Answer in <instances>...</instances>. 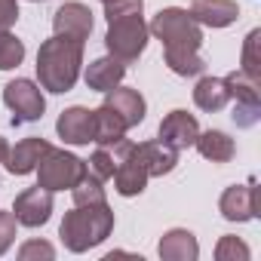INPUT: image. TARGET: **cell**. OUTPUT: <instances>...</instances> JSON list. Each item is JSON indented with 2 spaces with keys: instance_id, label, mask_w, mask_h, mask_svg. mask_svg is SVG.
<instances>
[{
  "instance_id": "cell-1",
  "label": "cell",
  "mask_w": 261,
  "mask_h": 261,
  "mask_svg": "<svg viewBox=\"0 0 261 261\" xmlns=\"http://www.w3.org/2000/svg\"><path fill=\"white\" fill-rule=\"evenodd\" d=\"M148 31L163 40V59L169 65L172 74L178 77H197L206 71V62L200 59V46H203V31L197 25V19L188 10L178 7H166L154 16V22L148 25Z\"/></svg>"
},
{
  "instance_id": "cell-2",
  "label": "cell",
  "mask_w": 261,
  "mask_h": 261,
  "mask_svg": "<svg viewBox=\"0 0 261 261\" xmlns=\"http://www.w3.org/2000/svg\"><path fill=\"white\" fill-rule=\"evenodd\" d=\"M142 13H145V0H111V4H105V19H108L105 46L123 65L136 62L148 46L151 31Z\"/></svg>"
},
{
  "instance_id": "cell-3",
  "label": "cell",
  "mask_w": 261,
  "mask_h": 261,
  "mask_svg": "<svg viewBox=\"0 0 261 261\" xmlns=\"http://www.w3.org/2000/svg\"><path fill=\"white\" fill-rule=\"evenodd\" d=\"M80 65H83V43L53 34L49 40L40 43L37 53V77L40 86L49 92H68L74 89L77 77H80Z\"/></svg>"
},
{
  "instance_id": "cell-4",
  "label": "cell",
  "mask_w": 261,
  "mask_h": 261,
  "mask_svg": "<svg viewBox=\"0 0 261 261\" xmlns=\"http://www.w3.org/2000/svg\"><path fill=\"white\" fill-rule=\"evenodd\" d=\"M114 230V212L108 203H83L65 212L59 237L71 252H86L98 243H105Z\"/></svg>"
},
{
  "instance_id": "cell-5",
  "label": "cell",
  "mask_w": 261,
  "mask_h": 261,
  "mask_svg": "<svg viewBox=\"0 0 261 261\" xmlns=\"http://www.w3.org/2000/svg\"><path fill=\"white\" fill-rule=\"evenodd\" d=\"M37 185L46 188V191H65V188H74L83 175H86V163L62 148H53L40 157L37 163Z\"/></svg>"
},
{
  "instance_id": "cell-6",
  "label": "cell",
  "mask_w": 261,
  "mask_h": 261,
  "mask_svg": "<svg viewBox=\"0 0 261 261\" xmlns=\"http://www.w3.org/2000/svg\"><path fill=\"white\" fill-rule=\"evenodd\" d=\"M4 105L13 111V126H25V123H34L43 117L46 111V98H43V89L34 83V80H10L4 86Z\"/></svg>"
},
{
  "instance_id": "cell-7",
  "label": "cell",
  "mask_w": 261,
  "mask_h": 261,
  "mask_svg": "<svg viewBox=\"0 0 261 261\" xmlns=\"http://www.w3.org/2000/svg\"><path fill=\"white\" fill-rule=\"evenodd\" d=\"M13 215L19 224L25 227H43L53 215V191L46 188H28L16 197V206H13Z\"/></svg>"
},
{
  "instance_id": "cell-8",
  "label": "cell",
  "mask_w": 261,
  "mask_h": 261,
  "mask_svg": "<svg viewBox=\"0 0 261 261\" xmlns=\"http://www.w3.org/2000/svg\"><path fill=\"white\" fill-rule=\"evenodd\" d=\"M258 188L255 181H246V185H230L221 200H218V212L227 218V221H252L258 215Z\"/></svg>"
},
{
  "instance_id": "cell-9",
  "label": "cell",
  "mask_w": 261,
  "mask_h": 261,
  "mask_svg": "<svg viewBox=\"0 0 261 261\" xmlns=\"http://www.w3.org/2000/svg\"><path fill=\"white\" fill-rule=\"evenodd\" d=\"M56 133L68 145H89V142H95V111L80 108V105L62 111V117L56 123Z\"/></svg>"
},
{
  "instance_id": "cell-10",
  "label": "cell",
  "mask_w": 261,
  "mask_h": 261,
  "mask_svg": "<svg viewBox=\"0 0 261 261\" xmlns=\"http://www.w3.org/2000/svg\"><path fill=\"white\" fill-rule=\"evenodd\" d=\"M157 136H160L163 145H169V148H175V151H188V148H194V142H197V136H200V123H197V117L188 114V111H172V114L163 117Z\"/></svg>"
},
{
  "instance_id": "cell-11",
  "label": "cell",
  "mask_w": 261,
  "mask_h": 261,
  "mask_svg": "<svg viewBox=\"0 0 261 261\" xmlns=\"http://www.w3.org/2000/svg\"><path fill=\"white\" fill-rule=\"evenodd\" d=\"M53 31L62 34V37H71L77 43H86L89 34H92V13H89V7L77 4V0L62 4L59 13L53 16Z\"/></svg>"
},
{
  "instance_id": "cell-12",
  "label": "cell",
  "mask_w": 261,
  "mask_h": 261,
  "mask_svg": "<svg viewBox=\"0 0 261 261\" xmlns=\"http://www.w3.org/2000/svg\"><path fill=\"white\" fill-rule=\"evenodd\" d=\"M105 105H108L129 129L139 126V123L145 120V111H148L142 92H139V89H129V86H114V89H108V92H105Z\"/></svg>"
},
{
  "instance_id": "cell-13",
  "label": "cell",
  "mask_w": 261,
  "mask_h": 261,
  "mask_svg": "<svg viewBox=\"0 0 261 261\" xmlns=\"http://www.w3.org/2000/svg\"><path fill=\"white\" fill-rule=\"evenodd\" d=\"M133 154H136V160L145 166V172H148L151 178H157V175H169V172L175 169V163H178V151L169 148V145H163L160 139H157V142L133 145Z\"/></svg>"
},
{
  "instance_id": "cell-14",
  "label": "cell",
  "mask_w": 261,
  "mask_h": 261,
  "mask_svg": "<svg viewBox=\"0 0 261 261\" xmlns=\"http://www.w3.org/2000/svg\"><path fill=\"white\" fill-rule=\"evenodd\" d=\"M191 16L197 19V25L206 28H227L237 22L240 7L233 0H194L191 4Z\"/></svg>"
},
{
  "instance_id": "cell-15",
  "label": "cell",
  "mask_w": 261,
  "mask_h": 261,
  "mask_svg": "<svg viewBox=\"0 0 261 261\" xmlns=\"http://www.w3.org/2000/svg\"><path fill=\"white\" fill-rule=\"evenodd\" d=\"M49 151V142L46 139H40V136H34V139H25V142H19L16 148H10L7 151V169L13 172V175H28V172H34L37 169V163H40V157Z\"/></svg>"
},
{
  "instance_id": "cell-16",
  "label": "cell",
  "mask_w": 261,
  "mask_h": 261,
  "mask_svg": "<svg viewBox=\"0 0 261 261\" xmlns=\"http://www.w3.org/2000/svg\"><path fill=\"white\" fill-rule=\"evenodd\" d=\"M114 188H117V194L120 197H139L145 188H148V172H145V166L136 160V154L129 151L123 160H120V166L114 169Z\"/></svg>"
},
{
  "instance_id": "cell-17",
  "label": "cell",
  "mask_w": 261,
  "mask_h": 261,
  "mask_svg": "<svg viewBox=\"0 0 261 261\" xmlns=\"http://www.w3.org/2000/svg\"><path fill=\"white\" fill-rule=\"evenodd\" d=\"M123 77H126V65L114 56H101L86 68V86L95 92H108V89L120 86Z\"/></svg>"
},
{
  "instance_id": "cell-18",
  "label": "cell",
  "mask_w": 261,
  "mask_h": 261,
  "mask_svg": "<svg viewBox=\"0 0 261 261\" xmlns=\"http://www.w3.org/2000/svg\"><path fill=\"white\" fill-rule=\"evenodd\" d=\"M160 258L163 261H194L200 255V246H197V237L185 227H172L163 233L160 240Z\"/></svg>"
},
{
  "instance_id": "cell-19",
  "label": "cell",
  "mask_w": 261,
  "mask_h": 261,
  "mask_svg": "<svg viewBox=\"0 0 261 261\" xmlns=\"http://www.w3.org/2000/svg\"><path fill=\"white\" fill-rule=\"evenodd\" d=\"M194 148H197L206 160H212V163H230L233 154H237L233 139H230L227 133H221V129H206V133H200L197 142H194Z\"/></svg>"
},
{
  "instance_id": "cell-20",
  "label": "cell",
  "mask_w": 261,
  "mask_h": 261,
  "mask_svg": "<svg viewBox=\"0 0 261 261\" xmlns=\"http://www.w3.org/2000/svg\"><path fill=\"white\" fill-rule=\"evenodd\" d=\"M227 101H230V95H227L224 77H200V83L194 86V105H197L200 111L215 114V111H221Z\"/></svg>"
},
{
  "instance_id": "cell-21",
  "label": "cell",
  "mask_w": 261,
  "mask_h": 261,
  "mask_svg": "<svg viewBox=\"0 0 261 261\" xmlns=\"http://www.w3.org/2000/svg\"><path fill=\"white\" fill-rule=\"evenodd\" d=\"M126 123L101 101V108H95V145H114L126 136Z\"/></svg>"
},
{
  "instance_id": "cell-22",
  "label": "cell",
  "mask_w": 261,
  "mask_h": 261,
  "mask_svg": "<svg viewBox=\"0 0 261 261\" xmlns=\"http://www.w3.org/2000/svg\"><path fill=\"white\" fill-rule=\"evenodd\" d=\"M224 86H227V95L237 98V105H261V101H258V86H261V80L243 74L240 68L224 77Z\"/></svg>"
},
{
  "instance_id": "cell-23",
  "label": "cell",
  "mask_w": 261,
  "mask_h": 261,
  "mask_svg": "<svg viewBox=\"0 0 261 261\" xmlns=\"http://www.w3.org/2000/svg\"><path fill=\"white\" fill-rule=\"evenodd\" d=\"M258 46H261V31L255 28V31L246 34V40H243V59H240V71L249 74V77H255V80H261V53H258Z\"/></svg>"
},
{
  "instance_id": "cell-24",
  "label": "cell",
  "mask_w": 261,
  "mask_h": 261,
  "mask_svg": "<svg viewBox=\"0 0 261 261\" xmlns=\"http://www.w3.org/2000/svg\"><path fill=\"white\" fill-rule=\"evenodd\" d=\"M22 59H25V43L10 31H0V71L19 68Z\"/></svg>"
},
{
  "instance_id": "cell-25",
  "label": "cell",
  "mask_w": 261,
  "mask_h": 261,
  "mask_svg": "<svg viewBox=\"0 0 261 261\" xmlns=\"http://www.w3.org/2000/svg\"><path fill=\"white\" fill-rule=\"evenodd\" d=\"M74 194V206H83V203H105V188H101V178H95L89 169L86 175L71 188Z\"/></svg>"
},
{
  "instance_id": "cell-26",
  "label": "cell",
  "mask_w": 261,
  "mask_h": 261,
  "mask_svg": "<svg viewBox=\"0 0 261 261\" xmlns=\"http://www.w3.org/2000/svg\"><path fill=\"white\" fill-rule=\"evenodd\" d=\"M215 258H218V261H246V258H249V246H246L243 240H237V237L227 233V237L218 240Z\"/></svg>"
},
{
  "instance_id": "cell-27",
  "label": "cell",
  "mask_w": 261,
  "mask_h": 261,
  "mask_svg": "<svg viewBox=\"0 0 261 261\" xmlns=\"http://www.w3.org/2000/svg\"><path fill=\"white\" fill-rule=\"evenodd\" d=\"M53 255H56V249H53L46 240H28V243L19 249V258H22V261H31V258H46V261H49Z\"/></svg>"
},
{
  "instance_id": "cell-28",
  "label": "cell",
  "mask_w": 261,
  "mask_h": 261,
  "mask_svg": "<svg viewBox=\"0 0 261 261\" xmlns=\"http://www.w3.org/2000/svg\"><path fill=\"white\" fill-rule=\"evenodd\" d=\"M16 215L13 212H0V255H4L16 243Z\"/></svg>"
},
{
  "instance_id": "cell-29",
  "label": "cell",
  "mask_w": 261,
  "mask_h": 261,
  "mask_svg": "<svg viewBox=\"0 0 261 261\" xmlns=\"http://www.w3.org/2000/svg\"><path fill=\"white\" fill-rule=\"evenodd\" d=\"M19 19V4L16 0H0V31H10Z\"/></svg>"
},
{
  "instance_id": "cell-30",
  "label": "cell",
  "mask_w": 261,
  "mask_h": 261,
  "mask_svg": "<svg viewBox=\"0 0 261 261\" xmlns=\"http://www.w3.org/2000/svg\"><path fill=\"white\" fill-rule=\"evenodd\" d=\"M7 151H10V145H7V139H4V136H0V163L7 160Z\"/></svg>"
},
{
  "instance_id": "cell-31",
  "label": "cell",
  "mask_w": 261,
  "mask_h": 261,
  "mask_svg": "<svg viewBox=\"0 0 261 261\" xmlns=\"http://www.w3.org/2000/svg\"><path fill=\"white\" fill-rule=\"evenodd\" d=\"M31 4H43V0H31Z\"/></svg>"
},
{
  "instance_id": "cell-32",
  "label": "cell",
  "mask_w": 261,
  "mask_h": 261,
  "mask_svg": "<svg viewBox=\"0 0 261 261\" xmlns=\"http://www.w3.org/2000/svg\"><path fill=\"white\" fill-rule=\"evenodd\" d=\"M101 4H111V0H101Z\"/></svg>"
}]
</instances>
